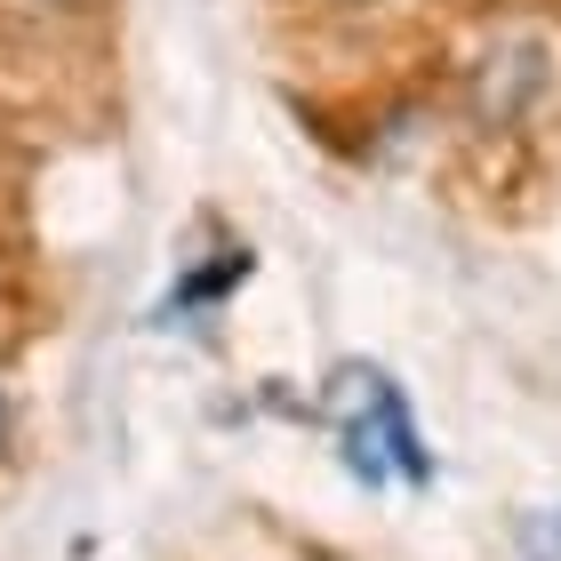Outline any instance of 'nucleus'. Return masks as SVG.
I'll return each mask as SVG.
<instances>
[{
  "label": "nucleus",
  "mask_w": 561,
  "mask_h": 561,
  "mask_svg": "<svg viewBox=\"0 0 561 561\" xmlns=\"http://www.w3.org/2000/svg\"><path fill=\"white\" fill-rule=\"evenodd\" d=\"M553 89H561V48L546 33H497L481 41V57L457 81V113L473 137H514L553 105Z\"/></svg>",
  "instance_id": "1"
},
{
  "label": "nucleus",
  "mask_w": 561,
  "mask_h": 561,
  "mask_svg": "<svg viewBox=\"0 0 561 561\" xmlns=\"http://www.w3.org/2000/svg\"><path fill=\"white\" fill-rule=\"evenodd\" d=\"M16 442V393H9V377H0V449Z\"/></svg>",
  "instance_id": "3"
},
{
  "label": "nucleus",
  "mask_w": 561,
  "mask_h": 561,
  "mask_svg": "<svg viewBox=\"0 0 561 561\" xmlns=\"http://www.w3.org/2000/svg\"><path fill=\"white\" fill-rule=\"evenodd\" d=\"M313 9H329V16H377V9H393V0H313Z\"/></svg>",
  "instance_id": "2"
},
{
  "label": "nucleus",
  "mask_w": 561,
  "mask_h": 561,
  "mask_svg": "<svg viewBox=\"0 0 561 561\" xmlns=\"http://www.w3.org/2000/svg\"><path fill=\"white\" fill-rule=\"evenodd\" d=\"M24 9H41V16H89L96 0H24Z\"/></svg>",
  "instance_id": "4"
}]
</instances>
